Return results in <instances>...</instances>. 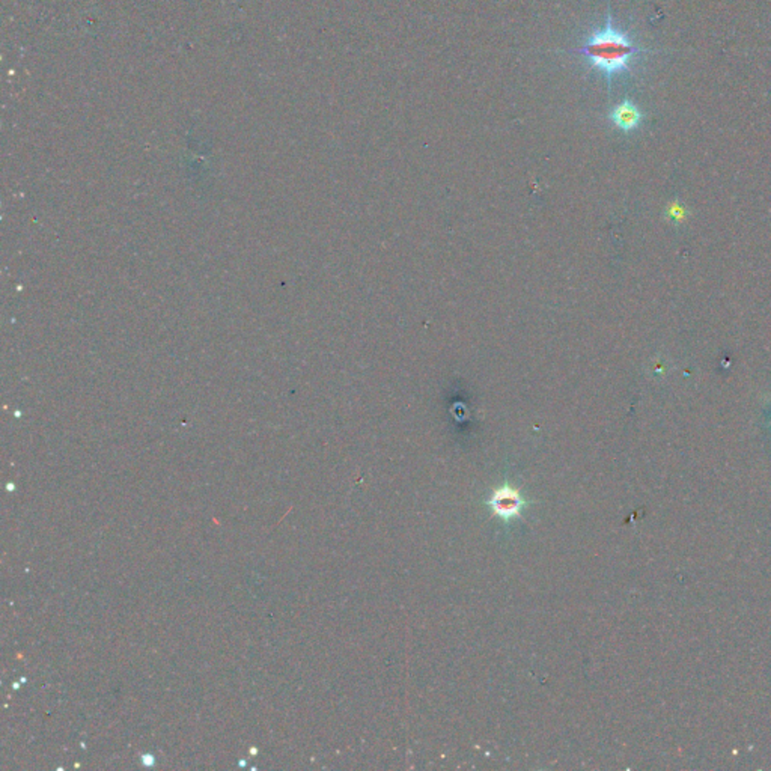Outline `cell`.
<instances>
[{
    "instance_id": "cell-2",
    "label": "cell",
    "mask_w": 771,
    "mask_h": 771,
    "mask_svg": "<svg viewBox=\"0 0 771 771\" xmlns=\"http://www.w3.org/2000/svg\"><path fill=\"white\" fill-rule=\"evenodd\" d=\"M607 118L613 126L624 133H631L639 128L643 122L645 113L636 104L625 97L620 104L607 113Z\"/></svg>"
},
{
    "instance_id": "cell-1",
    "label": "cell",
    "mask_w": 771,
    "mask_h": 771,
    "mask_svg": "<svg viewBox=\"0 0 771 771\" xmlns=\"http://www.w3.org/2000/svg\"><path fill=\"white\" fill-rule=\"evenodd\" d=\"M574 52L585 56L589 66L604 75L608 93L612 92V82L615 75L631 71L633 58L639 54L657 53L651 49H646V47L637 45L633 43L630 35L616 29L611 11L607 13L603 29L592 32Z\"/></svg>"
},
{
    "instance_id": "cell-3",
    "label": "cell",
    "mask_w": 771,
    "mask_h": 771,
    "mask_svg": "<svg viewBox=\"0 0 771 771\" xmlns=\"http://www.w3.org/2000/svg\"><path fill=\"white\" fill-rule=\"evenodd\" d=\"M491 504L499 516L509 517V516H514V514L521 508V500L518 497V494H516L511 490H507V491L497 493L491 500Z\"/></svg>"
}]
</instances>
